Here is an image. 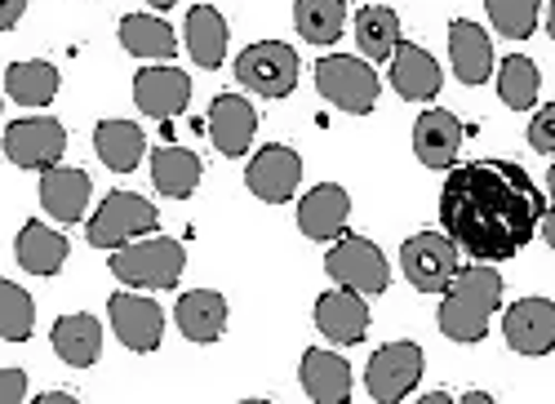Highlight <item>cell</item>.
<instances>
[{
	"label": "cell",
	"mask_w": 555,
	"mask_h": 404,
	"mask_svg": "<svg viewBox=\"0 0 555 404\" xmlns=\"http://www.w3.org/2000/svg\"><path fill=\"white\" fill-rule=\"evenodd\" d=\"M50 342H54V355L63 365L89 369L103 355V325L94 316H85V311L80 316H63V321H54Z\"/></svg>",
	"instance_id": "25"
},
{
	"label": "cell",
	"mask_w": 555,
	"mask_h": 404,
	"mask_svg": "<svg viewBox=\"0 0 555 404\" xmlns=\"http://www.w3.org/2000/svg\"><path fill=\"white\" fill-rule=\"evenodd\" d=\"M120 44L125 54L143 58V63H169L178 54V36L165 18H152V14H125L120 18Z\"/></svg>",
	"instance_id": "27"
},
{
	"label": "cell",
	"mask_w": 555,
	"mask_h": 404,
	"mask_svg": "<svg viewBox=\"0 0 555 404\" xmlns=\"http://www.w3.org/2000/svg\"><path fill=\"white\" fill-rule=\"evenodd\" d=\"M538 89H542V71L533 58L512 54V58L498 63V99L512 112H529L538 103Z\"/></svg>",
	"instance_id": "33"
},
{
	"label": "cell",
	"mask_w": 555,
	"mask_h": 404,
	"mask_svg": "<svg viewBox=\"0 0 555 404\" xmlns=\"http://www.w3.org/2000/svg\"><path fill=\"white\" fill-rule=\"evenodd\" d=\"M294 27L311 44H334L347 27V0H298L294 5Z\"/></svg>",
	"instance_id": "32"
},
{
	"label": "cell",
	"mask_w": 555,
	"mask_h": 404,
	"mask_svg": "<svg viewBox=\"0 0 555 404\" xmlns=\"http://www.w3.org/2000/svg\"><path fill=\"white\" fill-rule=\"evenodd\" d=\"M89 196H94V183H89L85 169L54 165L40 173V209L54 222H80L89 209Z\"/></svg>",
	"instance_id": "19"
},
{
	"label": "cell",
	"mask_w": 555,
	"mask_h": 404,
	"mask_svg": "<svg viewBox=\"0 0 555 404\" xmlns=\"http://www.w3.org/2000/svg\"><path fill=\"white\" fill-rule=\"evenodd\" d=\"M315 329L325 334L334 347H356L364 342L369 334V307H364V294L356 289H330L315 298Z\"/></svg>",
	"instance_id": "15"
},
{
	"label": "cell",
	"mask_w": 555,
	"mask_h": 404,
	"mask_svg": "<svg viewBox=\"0 0 555 404\" xmlns=\"http://www.w3.org/2000/svg\"><path fill=\"white\" fill-rule=\"evenodd\" d=\"M298 183H302V156H298L294 147H281V143L262 147V152L249 160V169H245V187H249L258 200H267V205L294 200Z\"/></svg>",
	"instance_id": "14"
},
{
	"label": "cell",
	"mask_w": 555,
	"mask_h": 404,
	"mask_svg": "<svg viewBox=\"0 0 555 404\" xmlns=\"http://www.w3.org/2000/svg\"><path fill=\"white\" fill-rule=\"evenodd\" d=\"M325 272H330V281L334 285H343V289H356V294H364V298H374V294H383L387 285H391V262H387V253L369 240V236H338L334 240V249L325 253Z\"/></svg>",
	"instance_id": "7"
},
{
	"label": "cell",
	"mask_w": 555,
	"mask_h": 404,
	"mask_svg": "<svg viewBox=\"0 0 555 404\" xmlns=\"http://www.w3.org/2000/svg\"><path fill=\"white\" fill-rule=\"evenodd\" d=\"M400 272L418 294H444L462 272V249L449 232H418L400 245Z\"/></svg>",
	"instance_id": "5"
},
{
	"label": "cell",
	"mask_w": 555,
	"mask_h": 404,
	"mask_svg": "<svg viewBox=\"0 0 555 404\" xmlns=\"http://www.w3.org/2000/svg\"><path fill=\"white\" fill-rule=\"evenodd\" d=\"M94 152L112 173H133L147 156V133L133 120H103L94 129Z\"/></svg>",
	"instance_id": "26"
},
{
	"label": "cell",
	"mask_w": 555,
	"mask_h": 404,
	"mask_svg": "<svg viewBox=\"0 0 555 404\" xmlns=\"http://www.w3.org/2000/svg\"><path fill=\"white\" fill-rule=\"evenodd\" d=\"M546 200L516 160L453 165L440 192V227L476 262L516 258L542 232Z\"/></svg>",
	"instance_id": "1"
},
{
	"label": "cell",
	"mask_w": 555,
	"mask_h": 404,
	"mask_svg": "<svg viewBox=\"0 0 555 404\" xmlns=\"http://www.w3.org/2000/svg\"><path fill=\"white\" fill-rule=\"evenodd\" d=\"M444 84V71L440 63L423 50V44H409L400 40V50L391 54V89L404 99V103H431Z\"/></svg>",
	"instance_id": "17"
},
{
	"label": "cell",
	"mask_w": 555,
	"mask_h": 404,
	"mask_svg": "<svg viewBox=\"0 0 555 404\" xmlns=\"http://www.w3.org/2000/svg\"><path fill=\"white\" fill-rule=\"evenodd\" d=\"M315 89L320 99H330L347 116H369L378 107V71L369 67V58L356 54H330L315 63Z\"/></svg>",
	"instance_id": "4"
},
{
	"label": "cell",
	"mask_w": 555,
	"mask_h": 404,
	"mask_svg": "<svg viewBox=\"0 0 555 404\" xmlns=\"http://www.w3.org/2000/svg\"><path fill=\"white\" fill-rule=\"evenodd\" d=\"M0 31H14L18 27V18H23V10H27V0H0Z\"/></svg>",
	"instance_id": "38"
},
{
	"label": "cell",
	"mask_w": 555,
	"mask_h": 404,
	"mask_svg": "<svg viewBox=\"0 0 555 404\" xmlns=\"http://www.w3.org/2000/svg\"><path fill=\"white\" fill-rule=\"evenodd\" d=\"M201 173H205V165L188 147H156L152 152V183L169 200H188L201 187Z\"/></svg>",
	"instance_id": "28"
},
{
	"label": "cell",
	"mask_w": 555,
	"mask_h": 404,
	"mask_svg": "<svg viewBox=\"0 0 555 404\" xmlns=\"http://www.w3.org/2000/svg\"><path fill=\"white\" fill-rule=\"evenodd\" d=\"M236 80L258 99H289L298 89V54L285 40H258L236 58Z\"/></svg>",
	"instance_id": "8"
},
{
	"label": "cell",
	"mask_w": 555,
	"mask_h": 404,
	"mask_svg": "<svg viewBox=\"0 0 555 404\" xmlns=\"http://www.w3.org/2000/svg\"><path fill=\"white\" fill-rule=\"evenodd\" d=\"M489 10V23L498 27V36L506 40H525L538 31V0H485Z\"/></svg>",
	"instance_id": "35"
},
{
	"label": "cell",
	"mask_w": 555,
	"mask_h": 404,
	"mask_svg": "<svg viewBox=\"0 0 555 404\" xmlns=\"http://www.w3.org/2000/svg\"><path fill=\"white\" fill-rule=\"evenodd\" d=\"M107 266L129 289H173L182 281V266H188V249H182L173 236L152 232L143 240H129L125 249H112Z\"/></svg>",
	"instance_id": "3"
},
{
	"label": "cell",
	"mask_w": 555,
	"mask_h": 404,
	"mask_svg": "<svg viewBox=\"0 0 555 404\" xmlns=\"http://www.w3.org/2000/svg\"><path fill=\"white\" fill-rule=\"evenodd\" d=\"M298 382H302L307 400H315V404H347L351 400V365L338 351H325V347H311L302 355Z\"/></svg>",
	"instance_id": "20"
},
{
	"label": "cell",
	"mask_w": 555,
	"mask_h": 404,
	"mask_svg": "<svg viewBox=\"0 0 555 404\" xmlns=\"http://www.w3.org/2000/svg\"><path fill=\"white\" fill-rule=\"evenodd\" d=\"M40 404H76V395H67V391H50V395H36Z\"/></svg>",
	"instance_id": "40"
},
{
	"label": "cell",
	"mask_w": 555,
	"mask_h": 404,
	"mask_svg": "<svg viewBox=\"0 0 555 404\" xmlns=\"http://www.w3.org/2000/svg\"><path fill=\"white\" fill-rule=\"evenodd\" d=\"M529 147L533 152H555V103H546L542 112H533V120H529Z\"/></svg>",
	"instance_id": "36"
},
{
	"label": "cell",
	"mask_w": 555,
	"mask_h": 404,
	"mask_svg": "<svg viewBox=\"0 0 555 404\" xmlns=\"http://www.w3.org/2000/svg\"><path fill=\"white\" fill-rule=\"evenodd\" d=\"M156 227H160V213H156L152 200L133 196V192H112L99 205V213L89 218L85 236H89V245H94V249H125L129 240H143Z\"/></svg>",
	"instance_id": "6"
},
{
	"label": "cell",
	"mask_w": 555,
	"mask_h": 404,
	"mask_svg": "<svg viewBox=\"0 0 555 404\" xmlns=\"http://www.w3.org/2000/svg\"><path fill=\"white\" fill-rule=\"evenodd\" d=\"M133 103H138V112L152 116V120H173V116L188 112V103H192V76L169 67V63L143 67L133 76Z\"/></svg>",
	"instance_id": "13"
},
{
	"label": "cell",
	"mask_w": 555,
	"mask_h": 404,
	"mask_svg": "<svg viewBox=\"0 0 555 404\" xmlns=\"http://www.w3.org/2000/svg\"><path fill=\"white\" fill-rule=\"evenodd\" d=\"M63 152H67V129L54 116H23L5 125V156L18 169L44 173L63 165Z\"/></svg>",
	"instance_id": "10"
},
{
	"label": "cell",
	"mask_w": 555,
	"mask_h": 404,
	"mask_svg": "<svg viewBox=\"0 0 555 404\" xmlns=\"http://www.w3.org/2000/svg\"><path fill=\"white\" fill-rule=\"evenodd\" d=\"M462 152V120L453 112H423L418 125H413V156H418L427 169H453Z\"/></svg>",
	"instance_id": "21"
},
{
	"label": "cell",
	"mask_w": 555,
	"mask_h": 404,
	"mask_svg": "<svg viewBox=\"0 0 555 404\" xmlns=\"http://www.w3.org/2000/svg\"><path fill=\"white\" fill-rule=\"evenodd\" d=\"M36 329V302L23 285L0 281V338L5 342H27Z\"/></svg>",
	"instance_id": "34"
},
{
	"label": "cell",
	"mask_w": 555,
	"mask_h": 404,
	"mask_svg": "<svg viewBox=\"0 0 555 404\" xmlns=\"http://www.w3.org/2000/svg\"><path fill=\"white\" fill-rule=\"evenodd\" d=\"M173 321L182 329V338L188 342H218L227 334V298L214 294V289H192V294H182L178 307H173Z\"/></svg>",
	"instance_id": "22"
},
{
	"label": "cell",
	"mask_w": 555,
	"mask_h": 404,
	"mask_svg": "<svg viewBox=\"0 0 555 404\" xmlns=\"http://www.w3.org/2000/svg\"><path fill=\"white\" fill-rule=\"evenodd\" d=\"M502 307V276L489 262H472L440 294V334L449 342H480Z\"/></svg>",
	"instance_id": "2"
},
{
	"label": "cell",
	"mask_w": 555,
	"mask_h": 404,
	"mask_svg": "<svg viewBox=\"0 0 555 404\" xmlns=\"http://www.w3.org/2000/svg\"><path fill=\"white\" fill-rule=\"evenodd\" d=\"M14 253H18L23 272H31V276H59L63 262H67V253H72V245H67L63 232L44 227V222L31 218L27 227L18 232V240H14Z\"/></svg>",
	"instance_id": "24"
},
{
	"label": "cell",
	"mask_w": 555,
	"mask_h": 404,
	"mask_svg": "<svg viewBox=\"0 0 555 404\" xmlns=\"http://www.w3.org/2000/svg\"><path fill=\"white\" fill-rule=\"evenodd\" d=\"M254 133H258V112L241 94H218L209 103V139L222 156H231V160L245 156Z\"/></svg>",
	"instance_id": "18"
},
{
	"label": "cell",
	"mask_w": 555,
	"mask_h": 404,
	"mask_svg": "<svg viewBox=\"0 0 555 404\" xmlns=\"http://www.w3.org/2000/svg\"><path fill=\"white\" fill-rule=\"evenodd\" d=\"M449 63L457 71L462 84H485L493 76V44L485 36V27L453 18L449 23Z\"/></svg>",
	"instance_id": "23"
},
{
	"label": "cell",
	"mask_w": 555,
	"mask_h": 404,
	"mask_svg": "<svg viewBox=\"0 0 555 404\" xmlns=\"http://www.w3.org/2000/svg\"><path fill=\"white\" fill-rule=\"evenodd\" d=\"M178 0H152V10H173Z\"/></svg>",
	"instance_id": "42"
},
{
	"label": "cell",
	"mask_w": 555,
	"mask_h": 404,
	"mask_svg": "<svg viewBox=\"0 0 555 404\" xmlns=\"http://www.w3.org/2000/svg\"><path fill=\"white\" fill-rule=\"evenodd\" d=\"M423 347L418 342H387L369 355V369H364V391L374 395L378 404H400L418 391L423 382Z\"/></svg>",
	"instance_id": "9"
},
{
	"label": "cell",
	"mask_w": 555,
	"mask_h": 404,
	"mask_svg": "<svg viewBox=\"0 0 555 404\" xmlns=\"http://www.w3.org/2000/svg\"><path fill=\"white\" fill-rule=\"evenodd\" d=\"M356 44L369 63H391L400 50V14L391 5H364L356 14Z\"/></svg>",
	"instance_id": "30"
},
{
	"label": "cell",
	"mask_w": 555,
	"mask_h": 404,
	"mask_svg": "<svg viewBox=\"0 0 555 404\" xmlns=\"http://www.w3.org/2000/svg\"><path fill=\"white\" fill-rule=\"evenodd\" d=\"M546 192H551V200H555V165H551V173H546Z\"/></svg>",
	"instance_id": "43"
},
{
	"label": "cell",
	"mask_w": 555,
	"mask_h": 404,
	"mask_svg": "<svg viewBox=\"0 0 555 404\" xmlns=\"http://www.w3.org/2000/svg\"><path fill=\"white\" fill-rule=\"evenodd\" d=\"M546 31H551V40H555V0H551V14H546Z\"/></svg>",
	"instance_id": "41"
},
{
	"label": "cell",
	"mask_w": 555,
	"mask_h": 404,
	"mask_svg": "<svg viewBox=\"0 0 555 404\" xmlns=\"http://www.w3.org/2000/svg\"><path fill=\"white\" fill-rule=\"evenodd\" d=\"M502 334H506V347L516 355H551L555 351V302L551 298H520L506 307L502 316Z\"/></svg>",
	"instance_id": "12"
},
{
	"label": "cell",
	"mask_w": 555,
	"mask_h": 404,
	"mask_svg": "<svg viewBox=\"0 0 555 404\" xmlns=\"http://www.w3.org/2000/svg\"><path fill=\"white\" fill-rule=\"evenodd\" d=\"M59 67L44 63V58H27V63H10L5 71V94L18 103V107H50L59 99Z\"/></svg>",
	"instance_id": "29"
},
{
	"label": "cell",
	"mask_w": 555,
	"mask_h": 404,
	"mask_svg": "<svg viewBox=\"0 0 555 404\" xmlns=\"http://www.w3.org/2000/svg\"><path fill=\"white\" fill-rule=\"evenodd\" d=\"M347 218H351V196L338 183H320L298 200V232L307 240H338L347 232Z\"/></svg>",
	"instance_id": "16"
},
{
	"label": "cell",
	"mask_w": 555,
	"mask_h": 404,
	"mask_svg": "<svg viewBox=\"0 0 555 404\" xmlns=\"http://www.w3.org/2000/svg\"><path fill=\"white\" fill-rule=\"evenodd\" d=\"M542 236H546V245L555 249V205H551V209L542 213Z\"/></svg>",
	"instance_id": "39"
},
{
	"label": "cell",
	"mask_w": 555,
	"mask_h": 404,
	"mask_svg": "<svg viewBox=\"0 0 555 404\" xmlns=\"http://www.w3.org/2000/svg\"><path fill=\"white\" fill-rule=\"evenodd\" d=\"M27 400V374L23 369H0V404Z\"/></svg>",
	"instance_id": "37"
},
{
	"label": "cell",
	"mask_w": 555,
	"mask_h": 404,
	"mask_svg": "<svg viewBox=\"0 0 555 404\" xmlns=\"http://www.w3.org/2000/svg\"><path fill=\"white\" fill-rule=\"evenodd\" d=\"M107 316H112V334L138 351V355H152L165 338V311L143 298V289H125V294H112L107 298Z\"/></svg>",
	"instance_id": "11"
},
{
	"label": "cell",
	"mask_w": 555,
	"mask_h": 404,
	"mask_svg": "<svg viewBox=\"0 0 555 404\" xmlns=\"http://www.w3.org/2000/svg\"><path fill=\"white\" fill-rule=\"evenodd\" d=\"M227 40H231L227 18H222L214 5H196V10L188 14V54H192L196 67H222Z\"/></svg>",
	"instance_id": "31"
}]
</instances>
